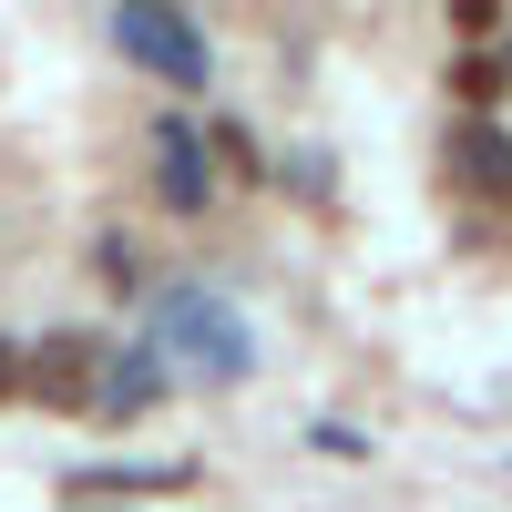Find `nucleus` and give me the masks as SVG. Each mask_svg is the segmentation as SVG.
<instances>
[{"label": "nucleus", "instance_id": "nucleus-2", "mask_svg": "<svg viewBox=\"0 0 512 512\" xmlns=\"http://www.w3.org/2000/svg\"><path fill=\"white\" fill-rule=\"evenodd\" d=\"M113 41H123L144 72H164L175 93H205V41H195L185 11H113Z\"/></svg>", "mask_w": 512, "mask_h": 512}, {"label": "nucleus", "instance_id": "nucleus-8", "mask_svg": "<svg viewBox=\"0 0 512 512\" xmlns=\"http://www.w3.org/2000/svg\"><path fill=\"white\" fill-rule=\"evenodd\" d=\"M451 31H461V41H492V31H502V0H461Z\"/></svg>", "mask_w": 512, "mask_h": 512}, {"label": "nucleus", "instance_id": "nucleus-6", "mask_svg": "<svg viewBox=\"0 0 512 512\" xmlns=\"http://www.w3.org/2000/svg\"><path fill=\"white\" fill-rule=\"evenodd\" d=\"M154 390H164V349H134V359H123L103 390H93V410H103V420H123L134 400H154Z\"/></svg>", "mask_w": 512, "mask_h": 512}, {"label": "nucleus", "instance_id": "nucleus-5", "mask_svg": "<svg viewBox=\"0 0 512 512\" xmlns=\"http://www.w3.org/2000/svg\"><path fill=\"white\" fill-rule=\"evenodd\" d=\"M451 164H461V185H482L492 205H512V144L492 134V123H461V144H451Z\"/></svg>", "mask_w": 512, "mask_h": 512}, {"label": "nucleus", "instance_id": "nucleus-3", "mask_svg": "<svg viewBox=\"0 0 512 512\" xmlns=\"http://www.w3.org/2000/svg\"><path fill=\"white\" fill-rule=\"evenodd\" d=\"M21 390H41V400H93L103 390V338L93 328H52V338H41V349L21 359Z\"/></svg>", "mask_w": 512, "mask_h": 512}, {"label": "nucleus", "instance_id": "nucleus-1", "mask_svg": "<svg viewBox=\"0 0 512 512\" xmlns=\"http://www.w3.org/2000/svg\"><path fill=\"white\" fill-rule=\"evenodd\" d=\"M154 338H164V359L195 369V379H246L256 369L246 318L226 308V297H205V287H164L154 297Z\"/></svg>", "mask_w": 512, "mask_h": 512}, {"label": "nucleus", "instance_id": "nucleus-7", "mask_svg": "<svg viewBox=\"0 0 512 512\" xmlns=\"http://www.w3.org/2000/svg\"><path fill=\"white\" fill-rule=\"evenodd\" d=\"M451 93L472 103V113H492V103H502V72H492V62H461V72H451Z\"/></svg>", "mask_w": 512, "mask_h": 512}, {"label": "nucleus", "instance_id": "nucleus-9", "mask_svg": "<svg viewBox=\"0 0 512 512\" xmlns=\"http://www.w3.org/2000/svg\"><path fill=\"white\" fill-rule=\"evenodd\" d=\"M0 390H21V338H0Z\"/></svg>", "mask_w": 512, "mask_h": 512}, {"label": "nucleus", "instance_id": "nucleus-4", "mask_svg": "<svg viewBox=\"0 0 512 512\" xmlns=\"http://www.w3.org/2000/svg\"><path fill=\"white\" fill-rule=\"evenodd\" d=\"M154 185L175 216H205V195H216V175H205V144L185 134V123H154Z\"/></svg>", "mask_w": 512, "mask_h": 512}]
</instances>
